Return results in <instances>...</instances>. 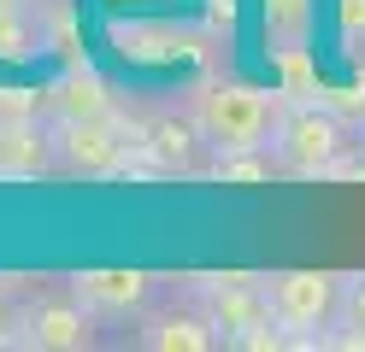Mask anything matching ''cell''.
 I'll use <instances>...</instances> for the list:
<instances>
[{
  "label": "cell",
  "mask_w": 365,
  "mask_h": 352,
  "mask_svg": "<svg viewBox=\"0 0 365 352\" xmlns=\"http://www.w3.org/2000/svg\"><path fill=\"white\" fill-rule=\"evenodd\" d=\"M189 124L200 129V141L218 153H247V147H265L271 124H277V106L271 94L254 82H207L189 106Z\"/></svg>",
  "instance_id": "1"
},
{
  "label": "cell",
  "mask_w": 365,
  "mask_h": 352,
  "mask_svg": "<svg viewBox=\"0 0 365 352\" xmlns=\"http://www.w3.org/2000/svg\"><path fill=\"white\" fill-rule=\"evenodd\" d=\"M271 159H277V171L289 176H324L330 164L348 153V124L318 100V106H289L277 112V124H271Z\"/></svg>",
  "instance_id": "2"
},
{
  "label": "cell",
  "mask_w": 365,
  "mask_h": 352,
  "mask_svg": "<svg viewBox=\"0 0 365 352\" xmlns=\"http://www.w3.org/2000/svg\"><path fill=\"white\" fill-rule=\"evenodd\" d=\"M265 282V299H271V317H277L289 335H318L336 305H341V276L336 270H271Z\"/></svg>",
  "instance_id": "3"
},
{
  "label": "cell",
  "mask_w": 365,
  "mask_h": 352,
  "mask_svg": "<svg viewBox=\"0 0 365 352\" xmlns=\"http://www.w3.org/2000/svg\"><path fill=\"white\" fill-rule=\"evenodd\" d=\"M53 159L77 176H112L124 171L130 135L112 129V117H53Z\"/></svg>",
  "instance_id": "4"
},
{
  "label": "cell",
  "mask_w": 365,
  "mask_h": 352,
  "mask_svg": "<svg viewBox=\"0 0 365 352\" xmlns=\"http://www.w3.org/2000/svg\"><path fill=\"white\" fill-rule=\"evenodd\" d=\"M18 346H36V352H83L95 346V311L65 294V299H30L18 311Z\"/></svg>",
  "instance_id": "5"
},
{
  "label": "cell",
  "mask_w": 365,
  "mask_h": 352,
  "mask_svg": "<svg viewBox=\"0 0 365 352\" xmlns=\"http://www.w3.org/2000/svg\"><path fill=\"white\" fill-rule=\"evenodd\" d=\"M195 299H200V311L212 317V329L224 341L271 317V299H265L259 276H195Z\"/></svg>",
  "instance_id": "6"
},
{
  "label": "cell",
  "mask_w": 365,
  "mask_h": 352,
  "mask_svg": "<svg viewBox=\"0 0 365 352\" xmlns=\"http://www.w3.org/2000/svg\"><path fill=\"white\" fill-rule=\"evenodd\" d=\"M71 294L95 317H130V311H142L153 299V276L148 270H77Z\"/></svg>",
  "instance_id": "7"
},
{
  "label": "cell",
  "mask_w": 365,
  "mask_h": 352,
  "mask_svg": "<svg viewBox=\"0 0 365 352\" xmlns=\"http://www.w3.org/2000/svg\"><path fill=\"white\" fill-rule=\"evenodd\" d=\"M142 346L148 352H212L218 329L207 311H153L142 323Z\"/></svg>",
  "instance_id": "8"
},
{
  "label": "cell",
  "mask_w": 365,
  "mask_h": 352,
  "mask_svg": "<svg viewBox=\"0 0 365 352\" xmlns=\"http://www.w3.org/2000/svg\"><path fill=\"white\" fill-rule=\"evenodd\" d=\"M53 164V135H41L24 112L0 117V176H41Z\"/></svg>",
  "instance_id": "9"
},
{
  "label": "cell",
  "mask_w": 365,
  "mask_h": 352,
  "mask_svg": "<svg viewBox=\"0 0 365 352\" xmlns=\"http://www.w3.org/2000/svg\"><path fill=\"white\" fill-rule=\"evenodd\" d=\"M195 124H177V117H159L153 129H130V147H148V164L159 171H189L195 164Z\"/></svg>",
  "instance_id": "10"
},
{
  "label": "cell",
  "mask_w": 365,
  "mask_h": 352,
  "mask_svg": "<svg viewBox=\"0 0 365 352\" xmlns=\"http://www.w3.org/2000/svg\"><path fill=\"white\" fill-rule=\"evenodd\" d=\"M48 106H53V117H112V94H106V82L95 70H71L48 94Z\"/></svg>",
  "instance_id": "11"
},
{
  "label": "cell",
  "mask_w": 365,
  "mask_h": 352,
  "mask_svg": "<svg viewBox=\"0 0 365 352\" xmlns=\"http://www.w3.org/2000/svg\"><path fill=\"white\" fill-rule=\"evenodd\" d=\"M307 30H312V0H265V36L283 53L307 47Z\"/></svg>",
  "instance_id": "12"
},
{
  "label": "cell",
  "mask_w": 365,
  "mask_h": 352,
  "mask_svg": "<svg viewBox=\"0 0 365 352\" xmlns=\"http://www.w3.org/2000/svg\"><path fill=\"white\" fill-rule=\"evenodd\" d=\"M271 171H277V159H259V147H247V153H218V164H212L218 182H265Z\"/></svg>",
  "instance_id": "13"
},
{
  "label": "cell",
  "mask_w": 365,
  "mask_h": 352,
  "mask_svg": "<svg viewBox=\"0 0 365 352\" xmlns=\"http://www.w3.org/2000/svg\"><path fill=\"white\" fill-rule=\"evenodd\" d=\"M336 323L365 329V276H341V305H336Z\"/></svg>",
  "instance_id": "14"
},
{
  "label": "cell",
  "mask_w": 365,
  "mask_h": 352,
  "mask_svg": "<svg viewBox=\"0 0 365 352\" xmlns=\"http://www.w3.org/2000/svg\"><path fill=\"white\" fill-rule=\"evenodd\" d=\"M324 106L341 124H365V88H324Z\"/></svg>",
  "instance_id": "15"
},
{
  "label": "cell",
  "mask_w": 365,
  "mask_h": 352,
  "mask_svg": "<svg viewBox=\"0 0 365 352\" xmlns=\"http://www.w3.org/2000/svg\"><path fill=\"white\" fill-rule=\"evenodd\" d=\"M336 23L348 36H365V0H336Z\"/></svg>",
  "instance_id": "16"
},
{
  "label": "cell",
  "mask_w": 365,
  "mask_h": 352,
  "mask_svg": "<svg viewBox=\"0 0 365 352\" xmlns=\"http://www.w3.org/2000/svg\"><path fill=\"white\" fill-rule=\"evenodd\" d=\"M12 341H18V311H12L6 288H0V346H12Z\"/></svg>",
  "instance_id": "17"
},
{
  "label": "cell",
  "mask_w": 365,
  "mask_h": 352,
  "mask_svg": "<svg viewBox=\"0 0 365 352\" xmlns=\"http://www.w3.org/2000/svg\"><path fill=\"white\" fill-rule=\"evenodd\" d=\"M359 135H365V124H359Z\"/></svg>",
  "instance_id": "18"
}]
</instances>
